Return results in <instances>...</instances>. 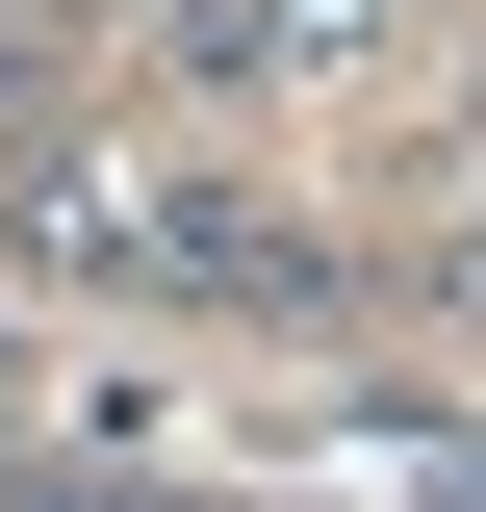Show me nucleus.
Returning a JSON list of instances; mask_svg holds the SVG:
<instances>
[{"label": "nucleus", "instance_id": "nucleus-1", "mask_svg": "<svg viewBox=\"0 0 486 512\" xmlns=\"http://www.w3.org/2000/svg\"><path fill=\"white\" fill-rule=\"evenodd\" d=\"M0 256H26V282H231V308L307 282V231L256 180H205V154H77V128L0 180Z\"/></svg>", "mask_w": 486, "mask_h": 512}, {"label": "nucleus", "instance_id": "nucleus-2", "mask_svg": "<svg viewBox=\"0 0 486 512\" xmlns=\"http://www.w3.org/2000/svg\"><path fill=\"white\" fill-rule=\"evenodd\" d=\"M384 26H410V0H282V52L333 77V52H384Z\"/></svg>", "mask_w": 486, "mask_h": 512}, {"label": "nucleus", "instance_id": "nucleus-3", "mask_svg": "<svg viewBox=\"0 0 486 512\" xmlns=\"http://www.w3.org/2000/svg\"><path fill=\"white\" fill-rule=\"evenodd\" d=\"M0 26H52V0H0Z\"/></svg>", "mask_w": 486, "mask_h": 512}]
</instances>
